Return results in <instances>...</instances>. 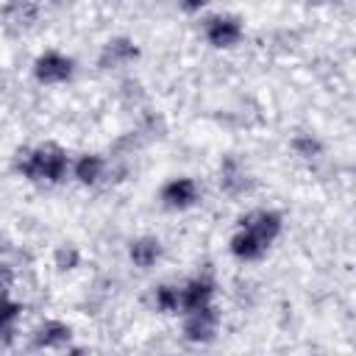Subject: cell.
Listing matches in <instances>:
<instances>
[{
  "mask_svg": "<svg viewBox=\"0 0 356 356\" xmlns=\"http://www.w3.org/2000/svg\"><path fill=\"white\" fill-rule=\"evenodd\" d=\"M70 156L64 147L47 142L39 147H31L25 153H19L17 159V170L22 178L33 181V184H61L70 172Z\"/></svg>",
  "mask_w": 356,
  "mask_h": 356,
  "instance_id": "6da1fadb",
  "label": "cell"
},
{
  "mask_svg": "<svg viewBox=\"0 0 356 356\" xmlns=\"http://www.w3.org/2000/svg\"><path fill=\"white\" fill-rule=\"evenodd\" d=\"M220 323H222L220 309H217L214 303H206V306H197V309L184 312L181 334H184V339L192 342V345H209V342L217 339Z\"/></svg>",
  "mask_w": 356,
  "mask_h": 356,
  "instance_id": "7a4b0ae2",
  "label": "cell"
},
{
  "mask_svg": "<svg viewBox=\"0 0 356 356\" xmlns=\"http://www.w3.org/2000/svg\"><path fill=\"white\" fill-rule=\"evenodd\" d=\"M203 36L217 50H231L245 39V22L236 14H211L203 22Z\"/></svg>",
  "mask_w": 356,
  "mask_h": 356,
  "instance_id": "3957f363",
  "label": "cell"
},
{
  "mask_svg": "<svg viewBox=\"0 0 356 356\" xmlns=\"http://www.w3.org/2000/svg\"><path fill=\"white\" fill-rule=\"evenodd\" d=\"M75 72V61L61 53V50H44L36 56L33 61V78L42 86H56V83H67Z\"/></svg>",
  "mask_w": 356,
  "mask_h": 356,
  "instance_id": "277c9868",
  "label": "cell"
},
{
  "mask_svg": "<svg viewBox=\"0 0 356 356\" xmlns=\"http://www.w3.org/2000/svg\"><path fill=\"white\" fill-rule=\"evenodd\" d=\"M139 44L131 39V36H111L103 42L100 53H97V67L100 70H120V67H128L139 58Z\"/></svg>",
  "mask_w": 356,
  "mask_h": 356,
  "instance_id": "5b68a950",
  "label": "cell"
},
{
  "mask_svg": "<svg viewBox=\"0 0 356 356\" xmlns=\"http://www.w3.org/2000/svg\"><path fill=\"white\" fill-rule=\"evenodd\" d=\"M159 197H161V203H164L167 209H172V211H186V209H192V206L200 200V186H197L195 178L178 175V178H170V181L161 186Z\"/></svg>",
  "mask_w": 356,
  "mask_h": 356,
  "instance_id": "8992f818",
  "label": "cell"
},
{
  "mask_svg": "<svg viewBox=\"0 0 356 356\" xmlns=\"http://www.w3.org/2000/svg\"><path fill=\"white\" fill-rule=\"evenodd\" d=\"M220 189L228 197H242V195H248L253 189V178H250L248 167L234 153L222 156V161H220Z\"/></svg>",
  "mask_w": 356,
  "mask_h": 356,
  "instance_id": "52a82bcc",
  "label": "cell"
},
{
  "mask_svg": "<svg viewBox=\"0 0 356 356\" xmlns=\"http://www.w3.org/2000/svg\"><path fill=\"white\" fill-rule=\"evenodd\" d=\"M239 228H248L250 234H256L261 242L273 245L281 231H284V217L275 209H253L239 220Z\"/></svg>",
  "mask_w": 356,
  "mask_h": 356,
  "instance_id": "ba28073f",
  "label": "cell"
},
{
  "mask_svg": "<svg viewBox=\"0 0 356 356\" xmlns=\"http://www.w3.org/2000/svg\"><path fill=\"white\" fill-rule=\"evenodd\" d=\"M31 342L39 350H61V348H70V342H72V325L64 323V320H44L33 331Z\"/></svg>",
  "mask_w": 356,
  "mask_h": 356,
  "instance_id": "9c48e42d",
  "label": "cell"
},
{
  "mask_svg": "<svg viewBox=\"0 0 356 356\" xmlns=\"http://www.w3.org/2000/svg\"><path fill=\"white\" fill-rule=\"evenodd\" d=\"M214 292H217V284H214L211 275H206V273L192 275V278L181 286V312H189V309L214 303Z\"/></svg>",
  "mask_w": 356,
  "mask_h": 356,
  "instance_id": "30bf717a",
  "label": "cell"
},
{
  "mask_svg": "<svg viewBox=\"0 0 356 356\" xmlns=\"http://www.w3.org/2000/svg\"><path fill=\"white\" fill-rule=\"evenodd\" d=\"M70 172L78 184L83 186H95L100 184L106 175H108V159L100 156V153H81L72 164H70Z\"/></svg>",
  "mask_w": 356,
  "mask_h": 356,
  "instance_id": "8fae6325",
  "label": "cell"
},
{
  "mask_svg": "<svg viewBox=\"0 0 356 356\" xmlns=\"http://www.w3.org/2000/svg\"><path fill=\"white\" fill-rule=\"evenodd\" d=\"M161 256H164V245H161L159 236L145 234V236H136V239L128 242V259H131V264L139 267V270L156 267V264L161 261Z\"/></svg>",
  "mask_w": 356,
  "mask_h": 356,
  "instance_id": "7c38bea8",
  "label": "cell"
},
{
  "mask_svg": "<svg viewBox=\"0 0 356 356\" xmlns=\"http://www.w3.org/2000/svg\"><path fill=\"white\" fill-rule=\"evenodd\" d=\"M228 250H231V256L239 259V261H256V259H261V256L270 250V245L261 242V239H259L256 234H250L248 228H236V234H234L231 242H228Z\"/></svg>",
  "mask_w": 356,
  "mask_h": 356,
  "instance_id": "4fadbf2b",
  "label": "cell"
},
{
  "mask_svg": "<svg viewBox=\"0 0 356 356\" xmlns=\"http://www.w3.org/2000/svg\"><path fill=\"white\" fill-rule=\"evenodd\" d=\"M22 312H25V306H22L19 300H14V298H3V300H0V345L14 342V337H17V323H19Z\"/></svg>",
  "mask_w": 356,
  "mask_h": 356,
  "instance_id": "5bb4252c",
  "label": "cell"
},
{
  "mask_svg": "<svg viewBox=\"0 0 356 356\" xmlns=\"http://www.w3.org/2000/svg\"><path fill=\"white\" fill-rule=\"evenodd\" d=\"M36 17H39L36 0H11V3L6 6V19H8V25L17 28V31L31 28V25L36 22Z\"/></svg>",
  "mask_w": 356,
  "mask_h": 356,
  "instance_id": "9a60e30c",
  "label": "cell"
},
{
  "mask_svg": "<svg viewBox=\"0 0 356 356\" xmlns=\"http://www.w3.org/2000/svg\"><path fill=\"white\" fill-rule=\"evenodd\" d=\"M289 147H292V153H295L300 161H317V159L323 156V150H325V145L320 142V136L306 134V131L295 134L292 142H289Z\"/></svg>",
  "mask_w": 356,
  "mask_h": 356,
  "instance_id": "2e32d148",
  "label": "cell"
},
{
  "mask_svg": "<svg viewBox=\"0 0 356 356\" xmlns=\"http://www.w3.org/2000/svg\"><path fill=\"white\" fill-rule=\"evenodd\" d=\"M153 306L161 314H178L181 312V286H175V284L153 286Z\"/></svg>",
  "mask_w": 356,
  "mask_h": 356,
  "instance_id": "e0dca14e",
  "label": "cell"
},
{
  "mask_svg": "<svg viewBox=\"0 0 356 356\" xmlns=\"http://www.w3.org/2000/svg\"><path fill=\"white\" fill-rule=\"evenodd\" d=\"M53 264L58 273H72L75 267H81V250L75 245H58L53 250Z\"/></svg>",
  "mask_w": 356,
  "mask_h": 356,
  "instance_id": "ac0fdd59",
  "label": "cell"
},
{
  "mask_svg": "<svg viewBox=\"0 0 356 356\" xmlns=\"http://www.w3.org/2000/svg\"><path fill=\"white\" fill-rule=\"evenodd\" d=\"M11 286H14V270L8 264H0V300L11 298Z\"/></svg>",
  "mask_w": 356,
  "mask_h": 356,
  "instance_id": "d6986e66",
  "label": "cell"
},
{
  "mask_svg": "<svg viewBox=\"0 0 356 356\" xmlns=\"http://www.w3.org/2000/svg\"><path fill=\"white\" fill-rule=\"evenodd\" d=\"M175 3H178V8L186 11V14H197V11H203V8L209 6V0H175Z\"/></svg>",
  "mask_w": 356,
  "mask_h": 356,
  "instance_id": "ffe728a7",
  "label": "cell"
},
{
  "mask_svg": "<svg viewBox=\"0 0 356 356\" xmlns=\"http://www.w3.org/2000/svg\"><path fill=\"white\" fill-rule=\"evenodd\" d=\"M312 3H325V0H312Z\"/></svg>",
  "mask_w": 356,
  "mask_h": 356,
  "instance_id": "44dd1931",
  "label": "cell"
}]
</instances>
